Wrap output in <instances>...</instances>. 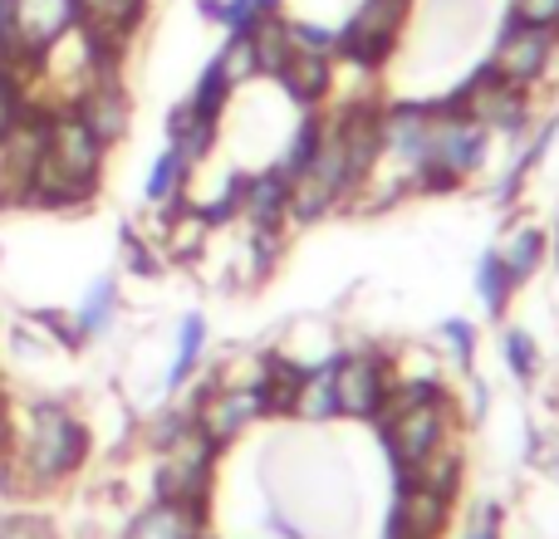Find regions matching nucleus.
I'll return each mask as SVG.
<instances>
[{
	"label": "nucleus",
	"mask_w": 559,
	"mask_h": 539,
	"mask_svg": "<svg viewBox=\"0 0 559 539\" xmlns=\"http://www.w3.org/2000/svg\"><path fill=\"white\" fill-rule=\"evenodd\" d=\"M88 456H94V432L84 417L64 397H35L15 417V446H10V462L0 466V476L15 495H39L74 481L88 466Z\"/></svg>",
	"instance_id": "obj_1"
},
{
	"label": "nucleus",
	"mask_w": 559,
	"mask_h": 539,
	"mask_svg": "<svg viewBox=\"0 0 559 539\" xmlns=\"http://www.w3.org/2000/svg\"><path fill=\"white\" fill-rule=\"evenodd\" d=\"M407 20H413V0H354V10L338 20L334 59L364 74H383L403 49Z\"/></svg>",
	"instance_id": "obj_2"
},
{
	"label": "nucleus",
	"mask_w": 559,
	"mask_h": 539,
	"mask_svg": "<svg viewBox=\"0 0 559 539\" xmlns=\"http://www.w3.org/2000/svg\"><path fill=\"white\" fill-rule=\"evenodd\" d=\"M531 98L535 94L506 84V79L481 59V64H472L462 74V84L447 88L442 104L456 108V113H466V118H476L491 137H515V143H521V137L535 128V104Z\"/></svg>",
	"instance_id": "obj_3"
},
{
	"label": "nucleus",
	"mask_w": 559,
	"mask_h": 539,
	"mask_svg": "<svg viewBox=\"0 0 559 539\" xmlns=\"http://www.w3.org/2000/svg\"><path fill=\"white\" fill-rule=\"evenodd\" d=\"M153 456H157V466H153V495H157V501L212 505V481H216L222 446H216L202 427L187 422L182 432L167 436Z\"/></svg>",
	"instance_id": "obj_4"
},
{
	"label": "nucleus",
	"mask_w": 559,
	"mask_h": 539,
	"mask_svg": "<svg viewBox=\"0 0 559 539\" xmlns=\"http://www.w3.org/2000/svg\"><path fill=\"white\" fill-rule=\"evenodd\" d=\"M334 403H338V422H368L383 412L388 393H393V354L378 344H354L338 348L334 363Z\"/></svg>",
	"instance_id": "obj_5"
},
{
	"label": "nucleus",
	"mask_w": 559,
	"mask_h": 539,
	"mask_svg": "<svg viewBox=\"0 0 559 539\" xmlns=\"http://www.w3.org/2000/svg\"><path fill=\"white\" fill-rule=\"evenodd\" d=\"M486 64H491L506 84L535 94L540 84H550L559 69V35L521 25V20L506 15V25L496 29V45H491V55H486Z\"/></svg>",
	"instance_id": "obj_6"
},
{
	"label": "nucleus",
	"mask_w": 559,
	"mask_h": 539,
	"mask_svg": "<svg viewBox=\"0 0 559 539\" xmlns=\"http://www.w3.org/2000/svg\"><path fill=\"white\" fill-rule=\"evenodd\" d=\"M187 412H192V422L202 427L222 452L241 442L251 427H261V403H255L251 383H222V378H206V383L192 393Z\"/></svg>",
	"instance_id": "obj_7"
},
{
	"label": "nucleus",
	"mask_w": 559,
	"mask_h": 539,
	"mask_svg": "<svg viewBox=\"0 0 559 539\" xmlns=\"http://www.w3.org/2000/svg\"><path fill=\"white\" fill-rule=\"evenodd\" d=\"M108 153L114 147L74 113V108H59L49 113V143H45V157L69 177H84V182H104V167H108Z\"/></svg>",
	"instance_id": "obj_8"
},
{
	"label": "nucleus",
	"mask_w": 559,
	"mask_h": 539,
	"mask_svg": "<svg viewBox=\"0 0 559 539\" xmlns=\"http://www.w3.org/2000/svg\"><path fill=\"white\" fill-rule=\"evenodd\" d=\"M452 515H456V495L432 491V486L413 481V476H397V495H393V511H388V525H397V530L413 539H442L452 530Z\"/></svg>",
	"instance_id": "obj_9"
},
{
	"label": "nucleus",
	"mask_w": 559,
	"mask_h": 539,
	"mask_svg": "<svg viewBox=\"0 0 559 539\" xmlns=\"http://www.w3.org/2000/svg\"><path fill=\"white\" fill-rule=\"evenodd\" d=\"M69 108H74V113L84 118V123L94 128V133L104 137L108 147H118L128 137V128H133V98H128L123 74L88 79V84L79 88L74 98H69Z\"/></svg>",
	"instance_id": "obj_10"
},
{
	"label": "nucleus",
	"mask_w": 559,
	"mask_h": 539,
	"mask_svg": "<svg viewBox=\"0 0 559 539\" xmlns=\"http://www.w3.org/2000/svg\"><path fill=\"white\" fill-rule=\"evenodd\" d=\"M280 94L305 113V108H329V98L338 94V59L319 55V49H289V59L271 79Z\"/></svg>",
	"instance_id": "obj_11"
},
{
	"label": "nucleus",
	"mask_w": 559,
	"mask_h": 539,
	"mask_svg": "<svg viewBox=\"0 0 559 539\" xmlns=\"http://www.w3.org/2000/svg\"><path fill=\"white\" fill-rule=\"evenodd\" d=\"M84 0H15V25H20V45L25 55H45L49 45L84 25Z\"/></svg>",
	"instance_id": "obj_12"
},
{
	"label": "nucleus",
	"mask_w": 559,
	"mask_h": 539,
	"mask_svg": "<svg viewBox=\"0 0 559 539\" xmlns=\"http://www.w3.org/2000/svg\"><path fill=\"white\" fill-rule=\"evenodd\" d=\"M241 221H246V231H285L289 226V177L275 163L246 172Z\"/></svg>",
	"instance_id": "obj_13"
},
{
	"label": "nucleus",
	"mask_w": 559,
	"mask_h": 539,
	"mask_svg": "<svg viewBox=\"0 0 559 539\" xmlns=\"http://www.w3.org/2000/svg\"><path fill=\"white\" fill-rule=\"evenodd\" d=\"M206 535V505H182V501H147L128 515L118 539H202Z\"/></svg>",
	"instance_id": "obj_14"
},
{
	"label": "nucleus",
	"mask_w": 559,
	"mask_h": 539,
	"mask_svg": "<svg viewBox=\"0 0 559 539\" xmlns=\"http://www.w3.org/2000/svg\"><path fill=\"white\" fill-rule=\"evenodd\" d=\"M216 137H222V123L192 113V104H187V98L167 108V147H177V153L187 157V167H192V172L216 153Z\"/></svg>",
	"instance_id": "obj_15"
},
{
	"label": "nucleus",
	"mask_w": 559,
	"mask_h": 539,
	"mask_svg": "<svg viewBox=\"0 0 559 539\" xmlns=\"http://www.w3.org/2000/svg\"><path fill=\"white\" fill-rule=\"evenodd\" d=\"M496 251H501V261H506V270H511L515 285H531V279L550 265V231H545V226H535V221L511 226V231H506V241L496 245Z\"/></svg>",
	"instance_id": "obj_16"
},
{
	"label": "nucleus",
	"mask_w": 559,
	"mask_h": 539,
	"mask_svg": "<svg viewBox=\"0 0 559 539\" xmlns=\"http://www.w3.org/2000/svg\"><path fill=\"white\" fill-rule=\"evenodd\" d=\"M329 363H334V358H329ZM329 363L305 368V378H299V393H295V407H289V422H305V427H329V422H338L334 373H329Z\"/></svg>",
	"instance_id": "obj_17"
},
{
	"label": "nucleus",
	"mask_w": 559,
	"mask_h": 539,
	"mask_svg": "<svg viewBox=\"0 0 559 539\" xmlns=\"http://www.w3.org/2000/svg\"><path fill=\"white\" fill-rule=\"evenodd\" d=\"M206 314H182V324H177V348H173V368L163 373V393L177 397L187 383H192V373L202 368V354H206Z\"/></svg>",
	"instance_id": "obj_18"
},
{
	"label": "nucleus",
	"mask_w": 559,
	"mask_h": 539,
	"mask_svg": "<svg viewBox=\"0 0 559 539\" xmlns=\"http://www.w3.org/2000/svg\"><path fill=\"white\" fill-rule=\"evenodd\" d=\"M515 295H521V285L511 279V270H506L501 251H496V245H486L481 261H476V299H481V314L501 324V319L511 314Z\"/></svg>",
	"instance_id": "obj_19"
},
{
	"label": "nucleus",
	"mask_w": 559,
	"mask_h": 539,
	"mask_svg": "<svg viewBox=\"0 0 559 539\" xmlns=\"http://www.w3.org/2000/svg\"><path fill=\"white\" fill-rule=\"evenodd\" d=\"M466 466H472V456H466V432H456V436H447L423 466H417L413 481L432 486V491H442V495H462Z\"/></svg>",
	"instance_id": "obj_20"
},
{
	"label": "nucleus",
	"mask_w": 559,
	"mask_h": 539,
	"mask_svg": "<svg viewBox=\"0 0 559 539\" xmlns=\"http://www.w3.org/2000/svg\"><path fill=\"white\" fill-rule=\"evenodd\" d=\"M197 15L206 25H222L226 35H251L261 20L285 15V0H197Z\"/></svg>",
	"instance_id": "obj_21"
},
{
	"label": "nucleus",
	"mask_w": 559,
	"mask_h": 539,
	"mask_svg": "<svg viewBox=\"0 0 559 539\" xmlns=\"http://www.w3.org/2000/svg\"><path fill=\"white\" fill-rule=\"evenodd\" d=\"M118 309H123V295H118V279H114V275H98L94 285L84 289L79 309H74V324H79V334H84V344H94V338H104L108 328H114Z\"/></svg>",
	"instance_id": "obj_22"
},
{
	"label": "nucleus",
	"mask_w": 559,
	"mask_h": 539,
	"mask_svg": "<svg viewBox=\"0 0 559 539\" xmlns=\"http://www.w3.org/2000/svg\"><path fill=\"white\" fill-rule=\"evenodd\" d=\"M319 143H324V113H319V108H305V113H299V123L289 128L285 147H280L271 163H275L285 177H299L309 163H314Z\"/></svg>",
	"instance_id": "obj_23"
},
{
	"label": "nucleus",
	"mask_w": 559,
	"mask_h": 539,
	"mask_svg": "<svg viewBox=\"0 0 559 539\" xmlns=\"http://www.w3.org/2000/svg\"><path fill=\"white\" fill-rule=\"evenodd\" d=\"M501 363H506V373H511L521 387H535V383H540L545 354H540V344H535L531 328H521V324H506V328H501Z\"/></svg>",
	"instance_id": "obj_24"
},
{
	"label": "nucleus",
	"mask_w": 559,
	"mask_h": 539,
	"mask_svg": "<svg viewBox=\"0 0 559 539\" xmlns=\"http://www.w3.org/2000/svg\"><path fill=\"white\" fill-rule=\"evenodd\" d=\"M187 192H192V167H187V157L177 153V147H163V153L153 157L147 182H143V202L147 206H163V202L187 196Z\"/></svg>",
	"instance_id": "obj_25"
},
{
	"label": "nucleus",
	"mask_w": 559,
	"mask_h": 539,
	"mask_svg": "<svg viewBox=\"0 0 559 539\" xmlns=\"http://www.w3.org/2000/svg\"><path fill=\"white\" fill-rule=\"evenodd\" d=\"M251 49H255V74L261 79H275L280 74V64L289 59V29H285V15H271V20H261V25L251 29Z\"/></svg>",
	"instance_id": "obj_26"
},
{
	"label": "nucleus",
	"mask_w": 559,
	"mask_h": 539,
	"mask_svg": "<svg viewBox=\"0 0 559 539\" xmlns=\"http://www.w3.org/2000/svg\"><path fill=\"white\" fill-rule=\"evenodd\" d=\"M118 251H123L128 275H138V279H163V275H167V255H163V245L147 241V236L138 231V226H123V231H118Z\"/></svg>",
	"instance_id": "obj_27"
},
{
	"label": "nucleus",
	"mask_w": 559,
	"mask_h": 539,
	"mask_svg": "<svg viewBox=\"0 0 559 539\" xmlns=\"http://www.w3.org/2000/svg\"><path fill=\"white\" fill-rule=\"evenodd\" d=\"M231 94H236V88L222 79L216 59H206V69L197 74L192 94H187V104H192V113H202V118H212V123H222L226 108H231Z\"/></svg>",
	"instance_id": "obj_28"
},
{
	"label": "nucleus",
	"mask_w": 559,
	"mask_h": 539,
	"mask_svg": "<svg viewBox=\"0 0 559 539\" xmlns=\"http://www.w3.org/2000/svg\"><path fill=\"white\" fill-rule=\"evenodd\" d=\"M437 344L447 348V358H452L456 373H476V348H481V334H476L472 319H442L437 324Z\"/></svg>",
	"instance_id": "obj_29"
},
{
	"label": "nucleus",
	"mask_w": 559,
	"mask_h": 539,
	"mask_svg": "<svg viewBox=\"0 0 559 539\" xmlns=\"http://www.w3.org/2000/svg\"><path fill=\"white\" fill-rule=\"evenodd\" d=\"M216 69H222V79L231 88H246V84H255V49H251V35H226V45L216 49Z\"/></svg>",
	"instance_id": "obj_30"
},
{
	"label": "nucleus",
	"mask_w": 559,
	"mask_h": 539,
	"mask_svg": "<svg viewBox=\"0 0 559 539\" xmlns=\"http://www.w3.org/2000/svg\"><path fill=\"white\" fill-rule=\"evenodd\" d=\"M289 45L295 49H319V55H334L338 39V20H309V15H285Z\"/></svg>",
	"instance_id": "obj_31"
},
{
	"label": "nucleus",
	"mask_w": 559,
	"mask_h": 539,
	"mask_svg": "<svg viewBox=\"0 0 559 539\" xmlns=\"http://www.w3.org/2000/svg\"><path fill=\"white\" fill-rule=\"evenodd\" d=\"M0 539H59V530L35 511H10L0 515Z\"/></svg>",
	"instance_id": "obj_32"
},
{
	"label": "nucleus",
	"mask_w": 559,
	"mask_h": 539,
	"mask_svg": "<svg viewBox=\"0 0 559 539\" xmlns=\"http://www.w3.org/2000/svg\"><path fill=\"white\" fill-rule=\"evenodd\" d=\"M511 20H521V25H535V29H550L559 35V0H511V10H506Z\"/></svg>",
	"instance_id": "obj_33"
},
{
	"label": "nucleus",
	"mask_w": 559,
	"mask_h": 539,
	"mask_svg": "<svg viewBox=\"0 0 559 539\" xmlns=\"http://www.w3.org/2000/svg\"><path fill=\"white\" fill-rule=\"evenodd\" d=\"M462 539H506V511L496 501H481L472 515V525L462 530Z\"/></svg>",
	"instance_id": "obj_34"
},
{
	"label": "nucleus",
	"mask_w": 559,
	"mask_h": 539,
	"mask_svg": "<svg viewBox=\"0 0 559 539\" xmlns=\"http://www.w3.org/2000/svg\"><path fill=\"white\" fill-rule=\"evenodd\" d=\"M531 462L540 466L550 481H559V427H550V432H535L531 427Z\"/></svg>",
	"instance_id": "obj_35"
},
{
	"label": "nucleus",
	"mask_w": 559,
	"mask_h": 539,
	"mask_svg": "<svg viewBox=\"0 0 559 539\" xmlns=\"http://www.w3.org/2000/svg\"><path fill=\"white\" fill-rule=\"evenodd\" d=\"M10 446H15V412H10L5 397H0V466L10 462Z\"/></svg>",
	"instance_id": "obj_36"
},
{
	"label": "nucleus",
	"mask_w": 559,
	"mask_h": 539,
	"mask_svg": "<svg viewBox=\"0 0 559 539\" xmlns=\"http://www.w3.org/2000/svg\"><path fill=\"white\" fill-rule=\"evenodd\" d=\"M550 265L559 270V221H555V231H550Z\"/></svg>",
	"instance_id": "obj_37"
},
{
	"label": "nucleus",
	"mask_w": 559,
	"mask_h": 539,
	"mask_svg": "<svg viewBox=\"0 0 559 539\" xmlns=\"http://www.w3.org/2000/svg\"><path fill=\"white\" fill-rule=\"evenodd\" d=\"M104 5H114V0H84V10H88V15H98V10H104Z\"/></svg>",
	"instance_id": "obj_38"
},
{
	"label": "nucleus",
	"mask_w": 559,
	"mask_h": 539,
	"mask_svg": "<svg viewBox=\"0 0 559 539\" xmlns=\"http://www.w3.org/2000/svg\"><path fill=\"white\" fill-rule=\"evenodd\" d=\"M383 539H413V535H403V530H397V525H388V530H383Z\"/></svg>",
	"instance_id": "obj_39"
},
{
	"label": "nucleus",
	"mask_w": 559,
	"mask_h": 539,
	"mask_svg": "<svg viewBox=\"0 0 559 539\" xmlns=\"http://www.w3.org/2000/svg\"><path fill=\"white\" fill-rule=\"evenodd\" d=\"M555 403H559V393H555Z\"/></svg>",
	"instance_id": "obj_40"
}]
</instances>
